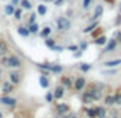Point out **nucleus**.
<instances>
[{
  "mask_svg": "<svg viewBox=\"0 0 121 118\" xmlns=\"http://www.w3.org/2000/svg\"><path fill=\"white\" fill-rule=\"evenodd\" d=\"M81 55H83V51H81V49H77V51L74 52V57H75V58H80Z\"/></svg>",
  "mask_w": 121,
  "mask_h": 118,
  "instance_id": "nucleus-41",
  "label": "nucleus"
},
{
  "mask_svg": "<svg viewBox=\"0 0 121 118\" xmlns=\"http://www.w3.org/2000/svg\"><path fill=\"white\" fill-rule=\"evenodd\" d=\"M37 14H39L40 17L46 15L48 14V6L46 5H37Z\"/></svg>",
  "mask_w": 121,
  "mask_h": 118,
  "instance_id": "nucleus-31",
  "label": "nucleus"
},
{
  "mask_svg": "<svg viewBox=\"0 0 121 118\" xmlns=\"http://www.w3.org/2000/svg\"><path fill=\"white\" fill-rule=\"evenodd\" d=\"M65 91H66V87L63 84H57L55 87H54V98L55 100H61L63 97H65Z\"/></svg>",
  "mask_w": 121,
  "mask_h": 118,
  "instance_id": "nucleus-11",
  "label": "nucleus"
},
{
  "mask_svg": "<svg viewBox=\"0 0 121 118\" xmlns=\"http://www.w3.org/2000/svg\"><path fill=\"white\" fill-rule=\"evenodd\" d=\"M95 110H97V115H98V118L106 117V106H95Z\"/></svg>",
  "mask_w": 121,
  "mask_h": 118,
  "instance_id": "nucleus-32",
  "label": "nucleus"
},
{
  "mask_svg": "<svg viewBox=\"0 0 121 118\" xmlns=\"http://www.w3.org/2000/svg\"><path fill=\"white\" fill-rule=\"evenodd\" d=\"M112 118H121V117H117V115H113V117H112Z\"/></svg>",
  "mask_w": 121,
  "mask_h": 118,
  "instance_id": "nucleus-48",
  "label": "nucleus"
},
{
  "mask_svg": "<svg viewBox=\"0 0 121 118\" xmlns=\"http://www.w3.org/2000/svg\"><path fill=\"white\" fill-rule=\"evenodd\" d=\"M28 29H29L31 35H32V34H39L40 32V25L35 22V23H32V25H28Z\"/></svg>",
  "mask_w": 121,
  "mask_h": 118,
  "instance_id": "nucleus-27",
  "label": "nucleus"
},
{
  "mask_svg": "<svg viewBox=\"0 0 121 118\" xmlns=\"http://www.w3.org/2000/svg\"><path fill=\"white\" fill-rule=\"evenodd\" d=\"M81 103L84 104V106H91L92 103H95L94 98H92V95L89 94L87 91H83V95H81Z\"/></svg>",
  "mask_w": 121,
  "mask_h": 118,
  "instance_id": "nucleus-12",
  "label": "nucleus"
},
{
  "mask_svg": "<svg viewBox=\"0 0 121 118\" xmlns=\"http://www.w3.org/2000/svg\"><path fill=\"white\" fill-rule=\"evenodd\" d=\"M86 86H87V81H86V78L83 75L74 78V91L75 92H83L86 89Z\"/></svg>",
  "mask_w": 121,
  "mask_h": 118,
  "instance_id": "nucleus-6",
  "label": "nucleus"
},
{
  "mask_svg": "<svg viewBox=\"0 0 121 118\" xmlns=\"http://www.w3.org/2000/svg\"><path fill=\"white\" fill-rule=\"evenodd\" d=\"M113 95H115V106H120L121 107V87L117 89V92Z\"/></svg>",
  "mask_w": 121,
  "mask_h": 118,
  "instance_id": "nucleus-33",
  "label": "nucleus"
},
{
  "mask_svg": "<svg viewBox=\"0 0 121 118\" xmlns=\"http://www.w3.org/2000/svg\"><path fill=\"white\" fill-rule=\"evenodd\" d=\"M18 6H20L23 11H31V9H32V2H31V0H20V5Z\"/></svg>",
  "mask_w": 121,
  "mask_h": 118,
  "instance_id": "nucleus-23",
  "label": "nucleus"
},
{
  "mask_svg": "<svg viewBox=\"0 0 121 118\" xmlns=\"http://www.w3.org/2000/svg\"><path fill=\"white\" fill-rule=\"evenodd\" d=\"M65 2H66V0H54V6H57V8H60V6H63V5H65Z\"/></svg>",
  "mask_w": 121,
  "mask_h": 118,
  "instance_id": "nucleus-38",
  "label": "nucleus"
},
{
  "mask_svg": "<svg viewBox=\"0 0 121 118\" xmlns=\"http://www.w3.org/2000/svg\"><path fill=\"white\" fill-rule=\"evenodd\" d=\"M44 100L48 101V103H54V92L52 91H49V92H46V95H44Z\"/></svg>",
  "mask_w": 121,
  "mask_h": 118,
  "instance_id": "nucleus-35",
  "label": "nucleus"
},
{
  "mask_svg": "<svg viewBox=\"0 0 121 118\" xmlns=\"http://www.w3.org/2000/svg\"><path fill=\"white\" fill-rule=\"evenodd\" d=\"M22 66H23V61L20 57L15 54H11L9 55V69H20Z\"/></svg>",
  "mask_w": 121,
  "mask_h": 118,
  "instance_id": "nucleus-7",
  "label": "nucleus"
},
{
  "mask_svg": "<svg viewBox=\"0 0 121 118\" xmlns=\"http://www.w3.org/2000/svg\"><path fill=\"white\" fill-rule=\"evenodd\" d=\"M103 100H104V106H106V107L115 106V95H113V94H107L106 97H103Z\"/></svg>",
  "mask_w": 121,
  "mask_h": 118,
  "instance_id": "nucleus-16",
  "label": "nucleus"
},
{
  "mask_svg": "<svg viewBox=\"0 0 121 118\" xmlns=\"http://www.w3.org/2000/svg\"><path fill=\"white\" fill-rule=\"evenodd\" d=\"M0 118H3V112H2V110H0Z\"/></svg>",
  "mask_w": 121,
  "mask_h": 118,
  "instance_id": "nucleus-46",
  "label": "nucleus"
},
{
  "mask_svg": "<svg viewBox=\"0 0 121 118\" xmlns=\"http://www.w3.org/2000/svg\"><path fill=\"white\" fill-rule=\"evenodd\" d=\"M9 3H12L14 6H18V5H20V0H11Z\"/></svg>",
  "mask_w": 121,
  "mask_h": 118,
  "instance_id": "nucleus-44",
  "label": "nucleus"
},
{
  "mask_svg": "<svg viewBox=\"0 0 121 118\" xmlns=\"http://www.w3.org/2000/svg\"><path fill=\"white\" fill-rule=\"evenodd\" d=\"M8 78H9V81H11L12 84L18 86L22 81H23V74H22L18 69H12V71L8 74Z\"/></svg>",
  "mask_w": 121,
  "mask_h": 118,
  "instance_id": "nucleus-4",
  "label": "nucleus"
},
{
  "mask_svg": "<svg viewBox=\"0 0 121 118\" xmlns=\"http://www.w3.org/2000/svg\"><path fill=\"white\" fill-rule=\"evenodd\" d=\"M103 12H104V6H103V5H95L94 14H92V18H94V20H100L101 15H103Z\"/></svg>",
  "mask_w": 121,
  "mask_h": 118,
  "instance_id": "nucleus-13",
  "label": "nucleus"
},
{
  "mask_svg": "<svg viewBox=\"0 0 121 118\" xmlns=\"http://www.w3.org/2000/svg\"><path fill=\"white\" fill-rule=\"evenodd\" d=\"M46 2H54V0H46Z\"/></svg>",
  "mask_w": 121,
  "mask_h": 118,
  "instance_id": "nucleus-50",
  "label": "nucleus"
},
{
  "mask_svg": "<svg viewBox=\"0 0 121 118\" xmlns=\"http://www.w3.org/2000/svg\"><path fill=\"white\" fill-rule=\"evenodd\" d=\"M17 34L20 37H23V39H28V37L31 35V32H29V29H28V26L26 25H20V26H17Z\"/></svg>",
  "mask_w": 121,
  "mask_h": 118,
  "instance_id": "nucleus-15",
  "label": "nucleus"
},
{
  "mask_svg": "<svg viewBox=\"0 0 121 118\" xmlns=\"http://www.w3.org/2000/svg\"><path fill=\"white\" fill-rule=\"evenodd\" d=\"M55 112H57V115H65V114L71 112V106L68 103H58L55 106Z\"/></svg>",
  "mask_w": 121,
  "mask_h": 118,
  "instance_id": "nucleus-10",
  "label": "nucleus"
},
{
  "mask_svg": "<svg viewBox=\"0 0 121 118\" xmlns=\"http://www.w3.org/2000/svg\"><path fill=\"white\" fill-rule=\"evenodd\" d=\"M106 43H107V37L106 35H98V37H95V39H94V44H95V46L104 48V46H106Z\"/></svg>",
  "mask_w": 121,
  "mask_h": 118,
  "instance_id": "nucleus-17",
  "label": "nucleus"
},
{
  "mask_svg": "<svg viewBox=\"0 0 121 118\" xmlns=\"http://www.w3.org/2000/svg\"><path fill=\"white\" fill-rule=\"evenodd\" d=\"M106 2H109V3H113V0H106Z\"/></svg>",
  "mask_w": 121,
  "mask_h": 118,
  "instance_id": "nucleus-47",
  "label": "nucleus"
},
{
  "mask_svg": "<svg viewBox=\"0 0 121 118\" xmlns=\"http://www.w3.org/2000/svg\"><path fill=\"white\" fill-rule=\"evenodd\" d=\"M12 17H14L17 22H20L22 18H23V9H22L20 6H17V8H15V11H14V15H12Z\"/></svg>",
  "mask_w": 121,
  "mask_h": 118,
  "instance_id": "nucleus-30",
  "label": "nucleus"
},
{
  "mask_svg": "<svg viewBox=\"0 0 121 118\" xmlns=\"http://www.w3.org/2000/svg\"><path fill=\"white\" fill-rule=\"evenodd\" d=\"M68 49H69V51H74V52H75V51H77V49H80V48H78L77 44H69V46H68Z\"/></svg>",
  "mask_w": 121,
  "mask_h": 118,
  "instance_id": "nucleus-42",
  "label": "nucleus"
},
{
  "mask_svg": "<svg viewBox=\"0 0 121 118\" xmlns=\"http://www.w3.org/2000/svg\"><path fill=\"white\" fill-rule=\"evenodd\" d=\"M8 54H9L8 43H6V40L0 39V57H2V55H8Z\"/></svg>",
  "mask_w": 121,
  "mask_h": 118,
  "instance_id": "nucleus-18",
  "label": "nucleus"
},
{
  "mask_svg": "<svg viewBox=\"0 0 121 118\" xmlns=\"http://www.w3.org/2000/svg\"><path fill=\"white\" fill-rule=\"evenodd\" d=\"M84 91H87L89 94L92 95L94 101H100V100H103V97H104V95H103V91L100 89V86L95 84V83H91V84H87Z\"/></svg>",
  "mask_w": 121,
  "mask_h": 118,
  "instance_id": "nucleus-2",
  "label": "nucleus"
},
{
  "mask_svg": "<svg viewBox=\"0 0 121 118\" xmlns=\"http://www.w3.org/2000/svg\"><path fill=\"white\" fill-rule=\"evenodd\" d=\"M37 17H39V14H37V12H32V14L29 15V18H28V22H26V26H28V25L35 23V22H37Z\"/></svg>",
  "mask_w": 121,
  "mask_h": 118,
  "instance_id": "nucleus-34",
  "label": "nucleus"
},
{
  "mask_svg": "<svg viewBox=\"0 0 121 118\" xmlns=\"http://www.w3.org/2000/svg\"><path fill=\"white\" fill-rule=\"evenodd\" d=\"M95 29H98V20H94L89 26H86L84 29H83V34H91V32H94Z\"/></svg>",
  "mask_w": 121,
  "mask_h": 118,
  "instance_id": "nucleus-20",
  "label": "nucleus"
},
{
  "mask_svg": "<svg viewBox=\"0 0 121 118\" xmlns=\"http://www.w3.org/2000/svg\"><path fill=\"white\" fill-rule=\"evenodd\" d=\"M44 44H46V48H49V49H55V46H57V41L54 40V39H51V37H48V39H44Z\"/></svg>",
  "mask_w": 121,
  "mask_h": 118,
  "instance_id": "nucleus-29",
  "label": "nucleus"
},
{
  "mask_svg": "<svg viewBox=\"0 0 121 118\" xmlns=\"http://www.w3.org/2000/svg\"><path fill=\"white\" fill-rule=\"evenodd\" d=\"M15 8H17V6H14L12 3H6V5H5V8H3V12H5L6 15H9V17H11V15H14Z\"/></svg>",
  "mask_w": 121,
  "mask_h": 118,
  "instance_id": "nucleus-22",
  "label": "nucleus"
},
{
  "mask_svg": "<svg viewBox=\"0 0 121 118\" xmlns=\"http://www.w3.org/2000/svg\"><path fill=\"white\" fill-rule=\"evenodd\" d=\"M14 118H22V117H14Z\"/></svg>",
  "mask_w": 121,
  "mask_h": 118,
  "instance_id": "nucleus-51",
  "label": "nucleus"
},
{
  "mask_svg": "<svg viewBox=\"0 0 121 118\" xmlns=\"http://www.w3.org/2000/svg\"><path fill=\"white\" fill-rule=\"evenodd\" d=\"M17 98H14V97H11V95H0V104L2 106H5V107H8V109H14L15 106H17Z\"/></svg>",
  "mask_w": 121,
  "mask_h": 118,
  "instance_id": "nucleus-3",
  "label": "nucleus"
},
{
  "mask_svg": "<svg viewBox=\"0 0 121 118\" xmlns=\"http://www.w3.org/2000/svg\"><path fill=\"white\" fill-rule=\"evenodd\" d=\"M94 2H95V0H83V9H89Z\"/></svg>",
  "mask_w": 121,
  "mask_h": 118,
  "instance_id": "nucleus-37",
  "label": "nucleus"
},
{
  "mask_svg": "<svg viewBox=\"0 0 121 118\" xmlns=\"http://www.w3.org/2000/svg\"><path fill=\"white\" fill-rule=\"evenodd\" d=\"M57 118H78V117H77V114H74V112H68V114H65V115H57Z\"/></svg>",
  "mask_w": 121,
  "mask_h": 118,
  "instance_id": "nucleus-36",
  "label": "nucleus"
},
{
  "mask_svg": "<svg viewBox=\"0 0 121 118\" xmlns=\"http://www.w3.org/2000/svg\"><path fill=\"white\" fill-rule=\"evenodd\" d=\"M0 66H2L3 69H9V55L0 57Z\"/></svg>",
  "mask_w": 121,
  "mask_h": 118,
  "instance_id": "nucleus-25",
  "label": "nucleus"
},
{
  "mask_svg": "<svg viewBox=\"0 0 121 118\" xmlns=\"http://www.w3.org/2000/svg\"><path fill=\"white\" fill-rule=\"evenodd\" d=\"M104 68H120L121 66V58H113V60H106L103 63Z\"/></svg>",
  "mask_w": 121,
  "mask_h": 118,
  "instance_id": "nucleus-14",
  "label": "nucleus"
},
{
  "mask_svg": "<svg viewBox=\"0 0 121 118\" xmlns=\"http://www.w3.org/2000/svg\"><path fill=\"white\" fill-rule=\"evenodd\" d=\"M60 84H63L66 89H74V77H71V75H61L60 77Z\"/></svg>",
  "mask_w": 121,
  "mask_h": 118,
  "instance_id": "nucleus-8",
  "label": "nucleus"
},
{
  "mask_svg": "<svg viewBox=\"0 0 121 118\" xmlns=\"http://www.w3.org/2000/svg\"><path fill=\"white\" fill-rule=\"evenodd\" d=\"M2 80H3V68L0 66V83H2Z\"/></svg>",
  "mask_w": 121,
  "mask_h": 118,
  "instance_id": "nucleus-45",
  "label": "nucleus"
},
{
  "mask_svg": "<svg viewBox=\"0 0 121 118\" xmlns=\"http://www.w3.org/2000/svg\"><path fill=\"white\" fill-rule=\"evenodd\" d=\"M77 68H78V71H80V72L86 74V72H89V71L92 69V65H91V63L83 61V63H80V65H77Z\"/></svg>",
  "mask_w": 121,
  "mask_h": 118,
  "instance_id": "nucleus-21",
  "label": "nucleus"
},
{
  "mask_svg": "<svg viewBox=\"0 0 121 118\" xmlns=\"http://www.w3.org/2000/svg\"><path fill=\"white\" fill-rule=\"evenodd\" d=\"M101 28H98V31H94V32H91L92 34V37H94V39H95V37H98V35H100V32H101Z\"/></svg>",
  "mask_w": 121,
  "mask_h": 118,
  "instance_id": "nucleus-43",
  "label": "nucleus"
},
{
  "mask_svg": "<svg viewBox=\"0 0 121 118\" xmlns=\"http://www.w3.org/2000/svg\"><path fill=\"white\" fill-rule=\"evenodd\" d=\"M39 83H40V86L43 89H48V87H49V78H48V75H43V74H41L40 78H39Z\"/></svg>",
  "mask_w": 121,
  "mask_h": 118,
  "instance_id": "nucleus-24",
  "label": "nucleus"
},
{
  "mask_svg": "<svg viewBox=\"0 0 121 118\" xmlns=\"http://www.w3.org/2000/svg\"><path fill=\"white\" fill-rule=\"evenodd\" d=\"M115 74H118V69L117 68H104L101 71V75H115Z\"/></svg>",
  "mask_w": 121,
  "mask_h": 118,
  "instance_id": "nucleus-28",
  "label": "nucleus"
},
{
  "mask_svg": "<svg viewBox=\"0 0 121 118\" xmlns=\"http://www.w3.org/2000/svg\"><path fill=\"white\" fill-rule=\"evenodd\" d=\"M78 48H80V49L83 51V52H84V51L87 49V43H86V41H83V43H80V44H78Z\"/></svg>",
  "mask_w": 121,
  "mask_h": 118,
  "instance_id": "nucleus-40",
  "label": "nucleus"
},
{
  "mask_svg": "<svg viewBox=\"0 0 121 118\" xmlns=\"http://www.w3.org/2000/svg\"><path fill=\"white\" fill-rule=\"evenodd\" d=\"M15 87H17V86L12 84L9 80H6V81H2V83H0V92H2L3 95H11L12 92L15 91Z\"/></svg>",
  "mask_w": 121,
  "mask_h": 118,
  "instance_id": "nucleus-5",
  "label": "nucleus"
},
{
  "mask_svg": "<svg viewBox=\"0 0 121 118\" xmlns=\"http://www.w3.org/2000/svg\"><path fill=\"white\" fill-rule=\"evenodd\" d=\"M51 34H52V28H51V26H44V28H41V29H40L39 35L44 40V39H48V37H51Z\"/></svg>",
  "mask_w": 121,
  "mask_h": 118,
  "instance_id": "nucleus-19",
  "label": "nucleus"
},
{
  "mask_svg": "<svg viewBox=\"0 0 121 118\" xmlns=\"http://www.w3.org/2000/svg\"><path fill=\"white\" fill-rule=\"evenodd\" d=\"M84 112H86V115H87L89 118H98L97 110H95V106L94 107H84Z\"/></svg>",
  "mask_w": 121,
  "mask_h": 118,
  "instance_id": "nucleus-26",
  "label": "nucleus"
},
{
  "mask_svg": "<svg viewBox=\"0 0 121 118\" xmlns=\"http://www.w3.org/2000/svg\"><path fill=\"white\" fill-rule=\"evenodd\" d=\"M120 14H121V3H120Z\"/></svg>",
  "mask_w": 121,
  "mask_h": 118,
  "instance_id": "nucleus-49",
  "label": "nucleus"
},
{
  "mask_svg": "<svg viewBox=\"0 0 121 118\" xmlns=\"http://www.w3.org/2000/svg\"><path fill=\"white\" fill-rule=\"evenodd\" d=\"M55 25H57V31H60V32H68V31H71V28H72V22L69 20L66 15L57 17L55 18Z\"/></svg>",
  "mask_w": 121,
  "mask_h": 118,
  "instance_id": "nucleus-1",
  "label": "nucleus"
},
{
  "mask_svg": "<svg viewBox=\"0 0 121 118\" xmlns=\"http://www.w3.org/2000/svg\"><path fill=\"white\" fill-rule=\"evenodd\" d=\"M115 39H117V41H118V44L121 48V31H117L115 32Z\"/></svg>",
  "mask_w": 121,
  "mask_h": 118,
  "instance_id": "nucleus-39",
  "label": "nucleus"
},
{
  "mask_svg": "<svg viewBox=\"0 0 121 118\" xmlns=\"http://www.w3.org/2000/svg\"><path fill=\"white\" fill-rule=\"evenodd\" d=\"M117 46H118V41L117 39L113 37V39H109L106 43V46L103 48V54H107V52H113V51L117 49Z\"/></svg>",
  "mask_w": 121,
  "mask_h": 118,
  "instance_id": "nucleus-9",
  "label": "nucleus"
}]
</instances>
